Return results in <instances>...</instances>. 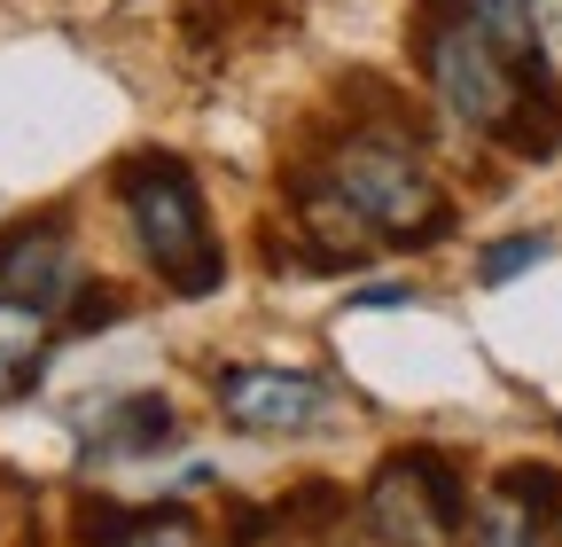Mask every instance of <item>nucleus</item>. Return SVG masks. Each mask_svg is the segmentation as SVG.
<instances>
[{
  "instance_id": "obj_3",
  "label": "nucleus",
  "mask_w": 562,
  "mask_h": 547,
  "mask_svg": "<svg viewBox=\"0 0 562 547\" xmlns=\"http://www.w3.org/2000/svg\"><path fill=\"white\" fill-rule=\"evenodd\" d=\"M422 71H430L438 102L461 125H484V133H501L516 118V102H524V63L501 40H484L469 16H453V9L422 16Z\"/></svg>"
},
{
  "instance_id": "obj_10",
  "label": "nucleus",
  "mask_w": 562,
  "mask_h": 547,
  "mask_svg": "<svg viewBox=\"0 0 562 547\" xmlns=\"http://www.w3.org/2000/svg\"><path fill=\"white\" fill-rule=\"evenodd\" d=\"M87 532L102 539V547H203L195 539V524L188 516H172V509H149V516H102V509H87Z\"/></svg>"
},
{
  "instance_id": "obj_1",
  "label": "nucleus",
  "mask_w": 562,
  "mask_h": 547,
  "mask_svg": "<svg viewBox=\"0 0 562 547\" xmlns=\"http://www.w3.org/2000/svg\"><path fill=\"white\" fill-rule=\"evenodd\" d=\"M117 196H125V220L149 250V266L172 282V298H211L227 274V250L211 235V212H203V188L180 157H133L117 172Z\"/></svg>"
},
{
  "instance_id": "obj_12",
  "label": "nucleus",
  "mask_w": 562,
  "mask_h": 547,
  "mask_svg": "<svg viewBox=\"0 0 562 547\" xmlns=\"http://www.w3.org/2000/svg\"><path fill=\"white\" fill-rule=\"evenodd\" d=\"M524 24H531V71L562 87V0H524Z\"/></svg>"
},
{
  "instance_id": "obj_5",
  "label": "nucleus",
  "mask_w": 562,
  "mask_h": 547,
  "mask_svg": "<svg viewBox=\"0 0 562 547\" xmlns=\"http://www.w3.org/2000/svg\"><path fill=\"white\" fill-rule=\"evenodd\" d=\"M220 406H227V423L250 431V438L313 431L321 406H328V383L305 376V368H227L220 376Z\"/></svg>"
},
{
  "instance_id": "obj_4",
  "label": "nucleus",
  "mask_w": 562,
  "mask_h": 547,
  "mask_svg": "<svg viewBox=\"0 0 562 547\" xmlns=\"http://www.w3.org/2000/svg\"><path fill=\"white\" fill-rule=\"evenodd\" d=\"M360 516H368V532L383 547H453L461 524H469V493H461V477H453L446 454L406 446V454H391L375 469Z\"/></svg>"
},
{
  "instance_id": "obj_7",
  "label": "nucleus",
  "mask_w": 562,
  "mask_h": 547,
  "mask_svg": "<svg viewBox=\"0 0 562 547\" xmlns=\"http://www.w3.org/2000/svg\"><path fill=\"white\" fill-rule=\"evenodd\" d=\"M0 290L24 298V305H63L70 290V243H63V220H24L0 235Z\"/></svg>"
},
{
  "instance_id": "obj_9",
  "label": "nucleus",
  "mask_w": 562,
  "mask_h": 547,
  "mask_svg": "<svg viewBox=\"0 0 562 547\" xmlns=\"http://www.w3.org/2000/svg\"><path fill=\"white\" fill-rule=\"evenodd\" d=\"M47 368V313L24 298H0V399L32 391Z\"/></svg>"
},
{
  "instance_id": "obj_11",
  "label": "nucleus",
  "mask_w": 562,
  "mask_h": 547,
  "mask_svg": "<svg viewBox=\"0 0 562 547\" xmlns=\"http://www.w3.org/2000/svg\"><path fill=\"white\" fill-rule=\"evenodd\" d=\"M453 16H469L484 40H501L516 63H531V24H524V0H446Z\"/></svg>"
},
{
  "instance_id": "obj_2",
  "label": "nucleus",
  "mask_w": 562,
  "mask_h": 547,
  "mask_svg": "<svg viewBox=\"0 0 562 547\" xmlns=\"http://www.w3.org/2000/svg\"><path fill=\"white\" fill-rule=\"evenodd\" d=\"M321 180L336 188V203H344L360 227H375V235H391V243H406V250L453 235L446 188L430 180V165H422L406 142H391V133H360V142H344V149L321 165Z\"/></svg>"
},
{
  "instance_id": "obj_6",
  "label": "nucleus",
  "mask_w": 562,
  "mask_h": 547,
  "mask_svg": "<svg viewBox=\"0 0 562 547\" xmlns=\"http://www.w3.org/2000/svg\"><path fill=\"white\" fill-rule=\"evenodd\" d=\"M476 547H562V477L554 469H508L484 501Z\"/></svg>"
},
{
  "instance_id": "obj_13",
  "label": "nucleus",
  "mask_w": 562,
  "mask_h": 547,
  "mask_svg": "<svg viewBox=\"0 0 562 547\" xmlns=\"http://www.w3.org/2000/svg\"><path fill=\"white\" fill-rule=\"evenodd\" d=\"M531 258H547V235H516V243H492V250L476 258V274H484V282H508V274H524Z\"/></svg>"
},
{
  "instance_id": "obj_14",
  "label": "nucleus",
  "mask_w": 562,
  "mask_h": 547,
  "mask_svg": "<svg viewBox=\"0 0 562 547\" xmlns=\"http://www.w3.org/2000/svg\"><path fill=\"white\" fill-rule=\"evenodd\" d=\"M125 305H117V290H87V305H70V328H102V321H117Z\"/></svg>"
},
{
  "instance_id": "obj_8",
  "label": "nucleus",
  "mask_w": 562,
  "mask_h": 547,
  "mask_svg": "<svg viewBox=\"0 0 562 547\" xmlns=\"http://www.w3.org/2000/svg\"><path fill=\"white\" fill-rule=\"evenodd\" d=\"M172 431H180L172 399L133 391V399H117L110 415H102V431H87V446H94V454H110V461H125V454H157V446H172Z\"/></svg>"
}]
</instances>
